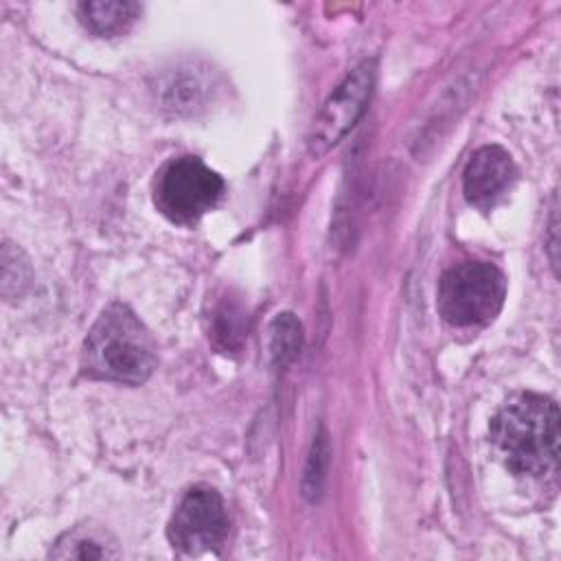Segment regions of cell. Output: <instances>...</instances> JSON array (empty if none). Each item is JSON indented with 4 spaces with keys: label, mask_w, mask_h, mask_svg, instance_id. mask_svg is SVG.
I'll return each mask as SVG.
<instances>
[{
    "label": "cell",
    "mask_w": 561,
    "mask_h": 561,
    "mask_svg": "<svg viewBox=\"0 0 561 561\" xmlns=\"http://www.w3.org/2000/svg\"><path fill=\"white\" fill-rule=\"evenodd\" d=\"M491 443L515 476L541 478L559 460V408L537 392L511 397L491 421Z\"/></svg>",
    "instance_id": "cell-1"
},
{
    "label": "cell",
    "mask_w": 561,
    "mask_h": 561,
    "mask_svg": "<svg viewBox=\"0 0 561 561\" xmlns=\"http://www.w3.org/2000/svg\"><path fill=\"white\" fill-rule=\"evenodd\" d=\"M156 366V342L147 327L127 305L110 302L83 342V375L99 381L140 386Z\"/></svg>",
    "instance_id": "cell-2"
},
{
    "label": "cell",
    "mask_w": 561,
    "mask_h": 561,
    "mask_svg": "<svg viewBox=\"0 0 561 561\" xmlns=\"http://www.w3.org/2000/svg\"><path fill=\"white\" fill-rule=\"evenodd\" d=\"M504 296L506 278L493 263L465 261L443 272L436 307L451 327H482L500 313Z\"/></svg>",
    "instance_id": "cell-3"
},
{
    "label": "cell",
    "mask_w": 561,
    "mask_h": 561,
    "mask_svg": "<svg viewBox=\"0 0 561 561\" xmlns=\"http://www.w3.org/2000/svg\"><path fill=\"white\" fill-rule=\"evenodd\" d=\"M224 180L195 156H180L156 173V208L173 224L193 226L213 210L224 195Z\"/></svg>",
    "instance_id": "cell-4"
},
{
    "label": "cell",
    "mask_w": 561,
    "mask_h": 561,
    "mask_svg": "<svg viewBox=\"0 0 561 561\" xmlns=\"http://www.w3.org/2000/svg\"><path fill=\"white\" fill-rule=\"evenodd\" d=\"M228 530L230 517L224 497L213 486L195 484L178 502L167 526V537L173 550L195 557L219 550Z\"/></svg>",
    "instance_id": "cell-5"
},
{
    "label": "cell",
    "mask_w": 561,
    "mask_h": 561,
    "mask_svg": "<svg viewBox=\"0 0 561 561\" xmlns=\"http://www.w3.org/2000/svg\"><path fill=\"white\" fill-rule=\"evenodd\" d=\"M373 88H375V61L366 59L346 75V79L331 92V96L324 101V105L316 114L307 136V149L313 158L324 156L351 131V127L364 114L370 101Z\"/></svg>",
    "instance_id": "cell-6"
},
{
    "label": "cell",
    "mask_w": 561,
    "mask_h": 561,
    "mask_svg": "<svg viewBox=\"0 0 561 561\" xmlns=\"http://www.w3.org/2000/svg\"><path fill=\"white\" fill-rule=\"evenodd\" d=\"M517 180V169L506 149L500 145L480 147L462 173V191L471 206L491 210L497 206Z\"/></svg>",
    "instance_id": "cell-7"
},
{
    "label": "cell",
    "mask_w": 561,
    "mask_h": 561,
    "mask_svg": "<svg viewBox=\"0 0 561 561\" xmlns=\"http://www.w3.org/2000/svg\"><path fill=\"white\" fill-rule=\"evenodd\" d=\"M77 15L92 35L116 37L138 20L140 4L129 0H88L77 4Z\"/></svg>",
    "instance_id": "cell-8"
},
{
    "label": "cell",
    "mask_w": 561,
    "mask_h": 561,
    "mask_svg": "<svg viewBox=\"0 0 561 561\" xmlns=\"http://www.w3.org/2000/svg\"><path fill=\"white\" fill-rule=\"evenodd\" d=\"M53 559H81V561H101L118 559L121 550L116 539L99 526H75L66 530L50 550Z\"/></svg>",
    "instance_id": "cell-9"
},
{
    "label": "cell",
    "mask_w": 561,
    "mask_h": 561,
    "mask_svg": "<svg viewBox=\"0 0 561 561\" xmlns=\"http://www.w3.org/2000/svg\"><path fill=\"white\" fill-rule=\"evenodd\" d=\"M302 348V327L294 313L285 311L272 320L270 327V353L276 366H287L298 357Z\"/></svg>",
    "instance_id": "cell-10"
},
{
    "label": "cell",
    "mask_w": 561,
    "mask_h": 561,
    "mask_svg": "<svg viewBox=\"0 0 561 561\" xmlns=\"http://www.w3.org/2000/svg\"><path fill=\"white\" fill-rule=\"evenodd\" d=\"M327 440L324 436H318L313 440V449L309 454V465L305 473V493H318L324 478V462H327Z\"/></svg>",
    "instance_id": "cell-11"
},
{
    "label": "cell",
    "mask_w": 561,
    "mask_h": 561,
    "mask_svg": "<svg viewBox=\"0 0 561 561\" xmlns=\"http://www.w3.org/2000/svg\"><path fill=\"white\" fill-rule=\"evenodd\" d=\"M215 335L221 340L224 348H237L241 342V327L237 324L234 309L230 305H224L217 311V322H215Z\"/></svg>",
    "instance_id": "cell-12"
}]
</instances>
